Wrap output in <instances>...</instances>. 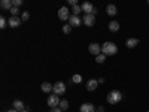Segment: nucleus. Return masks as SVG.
I'll return each instance as SVG.
<instances>
[{"mask_svg": "<svg viewBox=\"0 0 149 112\" xmlns=\"http://www.w3.org/2000/svg\"><path fill=\"white\" fill-rule=\"evenodd\" d=\"M118 52V46L113 42H104L102 45V54L104 55H115Z\"/></svg>", "mask_w": 149, "mask_h": 112, "instance_id": "obj_1", "label": "nucleus"}, {"mask_svg": "<svg viewBox=\"0 0 149 112\" xmlns=\"http://www.w3.org/2000/svg\"><path fill=\"white\" fill-rule=\"evenodd\" d=\"M106 100H107V103H110V105H116V103H119V102L122 100V93L118 91V90H112V91L106 96Z\"/></svg>", "mask_w": 149, "mask_h": 112, "instance_id": "obj_2", "label": "nucleus"}, {"mask_svg": "<svg viewBox=\"0 0 149 112\" xmlns=\"http://www.w3.org/2000/svg\"><path fill=\"white\" fill-rule=\"evenodd\" d=\"M52 91H54V94H57V96H63V94L66 93V84H64V82H61V81L55 82Z\"/></svg>", "mask_w": 149, "mask_h": 112, "instance_id": "obj_3", "label": "nucleus"}, {"mask_svg": "<svg viewBox=\"0 0 149 112\" xmlns=\"http://www.w3.org/2000/svg\"><path fill=\"white\" fill-rule=\"evenodd\" d=\"M46 102H48V106H49V108H58V105H60L61 100H60V97H58L57 94H51V96L48 97Z\"/></svg>", "mask_w": 149, "mask_h": 112, "instance_id": "obj_4", "label": "nucleus"}, {"mask_svg": "<svg viewBox=\"0 0 149 112\" xmlns=\"http://www.w3.org/2000/svg\"><path fill=\"white\" fill-rule=\"evenodd\" d=\"M82 22L85 24L86 27H93L94 24H95V17H94L93 14H88V15H84V18H82Z\"/></svg>", "mask_w": 149, "mask_h": 112, "instance_id": "obj_5", "label": "nucleus"}, {"mask_svg": "<svg viewBox=\"0 0 149 112\" xmlns=\"http://www.w3.org/2000/svg\"><path fill=\"white\" fill-rule=\"evenodd\" d=\"M69 8H66V6H63V8H60V10H58V18L61 20V21H66V20H69L70 18V14H69Z\"/></svg>", "mask_w": 149, "mask_h": 112, "instance_id": "obj_6", "label": "nucleus"}, {"mask_svg": "<svg viewBox=\"0 0 149 112\" xmlns=\"http://www.w3.org/2000/svg\"><path fill=\"white\" fill-rule=\"evenodd\" d=\"M21 18L19 17H10L9 18V21H8V26L10 27V29H17V27H19L21 26Z\"/></svg>", "mask_w": 149, "mask_h": 112, "instance_id": "obj_7", "label": "nucleus"}, {"mask_svg": "<svg viewBox=\"0 0 149 112\" xmlns=\"http://www.w3.org/2000/svg\"><path fill=\"white\" fill-rule=\"evenodd\" d=\"M88 51H90V54H93V55H100L102 54V46L98 45V43H91L90 46H88Z\"/></svg>", "mask_w": 149, "mask_h": 112, "instance_id": "obj_8", "label": "nucleus"}, {"mask_svg": "<svg viewBox=\"0 0 149 112\" xmlns=\"http://www.w3.org/2000/svg\"><path fill=\"white\" fill-rule=\"evenodd\" d=\"M81 22H82V20L78 17V15H70V18H69V24H70V26L72 27H79L81 26Z\"/></svg>", "mask_w": 149, "mask_h": 112, "instance_id": "obj_9", "label": "nucleus"}, {"mask_svg": "<svg viewBox=\"0 0 149 112\" xmlns=\"http://www.w3.org/2000/svg\"><path fill=\"white\" fill-rule=\"evenodd\" d=\"M82 8V12H85V15H88V14H93V10H94V6L90 3V2H84L81 5Z\"/></svg>", "mask_w": 149, "mask_h": 112, "instance_id": "obj_10", "label": "nucleus"}, {"mask_svg": "<svg viewBox=\"0 0 149 112\" xmlns=\"http://www.w3.org/2000/svg\"><path fill=\"white\" fill-rule=\"evenodd\" d=\"M95 106L93 103H82L81 105V112H95Z\"/></svg>", "mask_w": 149, "mask_h": 112, "instance_id": "obj_11", "label": "nucleus"}, {"mask_svg": "<svg viewBox=\"0 0 149 112\" xmlns=\"http://www.w3.org/2000/svg\"><path fill=\"white\" fill-rule=\"evenodd\" d=\"M139 45V39H136V37H130V39H127L125 41V46L127 48H136V46H137Z\"/></svg>", "mask_w": 149, "mask_h": 112, "instance_id": "obj_12", "label": "nucleus"}, {"mask_svg": "<svg viewBox=\"0 0 149 112\" xmlns=\"http://www.w3.org/2000/svg\"><path fill=\"white\" fill-rule=\"evenodd\" d=\"M97 87H98V81L97 79H90L88 82H86V90L88 91H94Z\"/></svg>", "mask_w": 149, "mask_h": 112, "instance_id": "obj_13", "label": "nucleus"}, {"mask_svg": "<svg viewBox=\"0 0 149 112\" xmlns=\"http://www.w3.org/2000/svg\"><path fill=\"white\" fill-rule=\"evenodd\" d=\"M106 12H107V15L115 17V15L118 14V8H116L115 5H107V6H106Z\"/></svg>", "mask_w": 149, "mask_h": 112, "instance_id": "obj_14", "label": "nucleus"}, {"mask_svg": "<svg viewBox=\"0 0 149 112\" xmlns=\"http://www.w3.org/2000/svg\"><path fill=\"white\" fill-rule=\"evenodd\" d=\"M40 90H42L43 93H51V91L54 90V85H51L49 82H43V84L40 85Z\"/></svg>", "mask_w": 149, "mask_h": 112, "instance_id": "obj_15", "label": "nucleus"}, {"mask_svg": "<svg viewBox=\"0 0 149 112\" xmlns=\"http://www.w3.org/2000/svg\"><path fill=\"white\" fill-rule=\"evenodd\" d=\"M0 6H2V9H9V10L14 8L12 0H2V2H0Z\"/></svg>", "mask_w": 149, "mask_h": 112, "instance_id": "obj_16", "label": "nucleus"}, {"mask_svg": "<svg viewBox=\"0 0 149 112\" xmlns=\"http://www.w3.org/2000/svg\"><path fill=\"white\" fill-rule=\"evenodd\" d=\"M12 106H14V109H17L18 112H21V111H24V109H26V106H24V103H22L21 100H15Z\"/></svg>", "mask_w": 149, "mask_h": 112, "instance_id": "obj_17", "label": "nucleus"}, {"mask_svg": "<svg viewBox=\"0 0 149 112\" xmlns=\"http://www.w3.org/2000/svg\"><path fill=\"white\" fill-rule=\"evenodd\" d=\"M109 30H110V32H113V33L118 32V30H119V22H116V21H110V22H109Z\"/></svg>", "mask_w": 149, "mask_h": 112, "instance_id": "obj_18", "label": "nucleus"}, {"mask_svg": "<svg viewBox=\"0 0 149 112\" xmlns=\"http://www.w3.org/2000/svg\"><path fill=\"white\" fill-rule=\"evenodd\" d=\"M58 108L61 109V111H67L69 109V102L66 100V99H63V100L60 102V105H58Z\"/></svg>", "mask_w": 149, "mask_h": 112, "instance_id": "obj_19", "label": "nucleus"}, {"mask_svg": "<svg viewBox=\"0 0 149 112\" xmlns=\"http://www.w3.org/2000/svg\"><path fill=\"white\" fill-rule=\"evenodd\" d=\"M72 82L73 84H81L82 82V76H81V75H73V76H72Z\"/></svg>", "mask_w": 149, "mask_h": 112, "instance_id": "obj_20", "label": "nucleus"}, {"mask_svg": "<svg viewBox=\"0 0 149 112\" xmlns=\"http://www.w3.org/2000/svg\"><path fill=\"white\" fill-rule=\"evenodd\" d=\"M72 12H73V15H79L81 12H82V8H81L79 5H76V6L72 8Z\"/></svg>", "mask_w": 149, "mask_h": 112, "instance_id": "obj_21", "label": "nucleus"}, {"mask_svg": "<svg viewBox=\"0 0 149 112\" xmlns=\"http://www.w3.org/2000/svg\"><path fill=\"white\" fill-rule=\"evenodd\" d=\"M95 61H97L98 64L104 63V61H106V55H104V54H100V55H97V57H95Z\"/></svg>", "mask_w": 149, "mask_h": 112, "instance_id": "obj_22", "label": "nucleus"}, {"mask_svg": "<svg viewBox=\"0 0 149 112\" xmlns=\"http://www.w3.org/2000/svg\"><path fill=\"white\" fill-rule=\"evenodd\" d=\"M6 26H8L6 18L5 17H0V29H6Z\"/></svg>", "mask_w": 149, "mask_h": 112, "instance_id": "obj_23", "label": "nucleus"}, {"mask_svg": "<svg viewBox=\"0 0 149 112\" xmlns=\"http://www.w3.org/2000/svg\"><path fill=\"white\" fill-rule=\"evenodd\" d=\"M9 12L12 14V17H18V14H19V8H15V6H14V8H12Z\"/></svg>", "mask_w": 149, "mask_h": 112, "instance_id": "obj_24", "label": "nucleus"}, {"mask_svg": "<svg viewBox=\"0 0 149 112\" xmlns=\"http://www.w3.org/2000/svg\"><path fill=\"white\" fill-rule=\"evenodd\" d=\"M63 32H64L66 34H69V33L72 32V26H70V24H64V26H63Z\"/></svg>", "mask_w": 149, "mask_h": 112, "instance_id": "obj_25", "label": "nucleus"}, {"mask_svg": "<svg viewBox=\"0 0 149 112\" xmlns=\"http://www.w3.org/2000/svg\"><path fill=\"white\" fill-rule=\"evenodd\" d=\"M12 5H14L15 8H19L22 5V0H12Z\"/></svg>", "mask_w": 149, "mask_h": 112, "instance_id": "obj_26", "label": "nucleus"}, {"mask_svg": "<svg viewBox=\"0 0 149 112\" xmlns=\"http://www.w3.org/2000/svg\"><path fill=\"white\" fill-rule=\"evenodd\" d=\"M30 18V14H29V12H22V15H21V20L22 21H27Z\"/></svg>", "mask_w": 149, "mask_h": 112, "instance_id": "obj_27", "label": "nucleus"}, {"mask_svg": "<svg viewBox=\"0 0 149 112\" xmlns=\"http://www.w3.org/2000/svg\"><path fill=\"white\" fill-rule=\"evenodd\" d=\"M69 5H70V6H76L78 2H76V0H69Z\"/></svg>", "mask_w": 149, "mask_h": 112, "instance_id": "obj_28", "label": "nucleus"}, {"mask_svg": "<svg viewBox=\"0 0 149 112\" xmlns=\"http://www.w3.org/2000/svg\"><path fill=\"white\" fill-rule=\"evenodd\" d=\"M49 112H63V111H61L60 108H51V111H49Z\"/></svg>", "mask_w": 149, "mask_h": 112, "instance_id": "obj_29", "label": "nucleus"}, {"mask_svg": "<svg viewBox=\"0 0 149 112\" xmlns=\"http://www.w3.org/2000/svg\"><path fill=\"white\" fill-rule=\"evenodd\" d=\"M95 112H104V108L103 106H100V108H97V111Z\"/></svg>", "mask_w": 149, "mask_h": 112, "instance_id": "obj_30", "label": "nucleus"}, {"mask_svg": "<svg viewBox=\"0 0 149 112\" xmlns=\"http://www.w3.org/2000/svg\"><path fill=\"white\" fill-rule=\"evenodd\" d=\"M8 112H18V111H17V109H14V108H12V109H9Z\"/></svg>", "mask_w": 149, "mask_h": 112, "instance_id": "obj_31", "label": "nucleus"}, {"mask_svg": "<svg viewBox=\"0 0 149 112\" xmlns=\"http://www.w3.org/2000/svg\"><path fill=\"white\" fill-rule=\"evenodd\" d=\"M21 112H30L29 109H24V111H21Z\"/></svg>", "mask_w": 149, "mask_h": 112, "instance_id": "obj_32", "label": "nucleus"}, {"mask_svg": "<svg viewBox=\"0 0 149 112\" xmlns=\"http://www.w3.org/2000/svg\"><path fill=\"white\" fill-rule=\"evenodd\" d=\"M148 112H149V111H148Z\"/></svg>", "mask_w": 149, "mask_h": 112, "instance_id": "obj_33", "label": "nucleus"}]
</instances>
